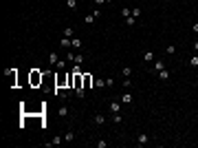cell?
Returning <instances> with one entry per match:
<instances>
[{
	"label": "cell",
	"instance_id": "1",
	"mask_svg": "<svg viewBox=\"0 0 198 148\" xmlns=\"http://www.w3.org/2000/svg\"><path fill=\"white\" fill-rule=\"evenodd\" d=\"M42 82H44V73L38 71V69H33L31 73H29V84H31L33 89H38V86H42Z\"/></svg>",
	"mask_w": 198,
	"mask_h": 148
},
{
	"label": "cell",
	"instance_id": "2",
	"mask_svg": "<svg viewBox=\"0 0 198 148\" xmlns=\"http://www.w3.org/2000/svg\"><path fill=\"white\" fill-rule=\"evenodd\" d=\"M82 77H84V91L90 89V86H92V75L90 73H82Z\"/></svg>",
	"mask_w": 198,
	"mask_h": 148
},
{
	"label": "cell",
	"instance_id": "3",
	"mask_svg": "<svg viewBox=\"0 0 198 148\" xmlns=\"http://www.w3.org/2000/svg\"><path fill=\"white\" fill-rule=\"evenodd\" d=\"M148 135H145V133H139V135H137V144H139V146H145V144H148Z\"/></svg>",
	"mask_w": 198,
	"mask_h": 148
},
{
	"label": "cell",
	"instance_id": "4",
	"mask_svg": "<svg viewBox=\"0 0 198 148\" xmlns=\"http://www.w3.org/2000/svg\"><path fill=\"white\" fill-rule=\"evenodd\" d=\"M121 104H125V106H130V104H132V95H130V91H125L123 95H121Z\"/></svg>",
	"mask_w": 198,
	"mask_h": 148
},
{
	"label": "cell",
	"instance_id": "5",
	"mask_svg": "<svg viewBox=\"0 0 198 148\" xmlns=\"http://www.w3.org/2000/svg\"><path fill=\"white\" fill-rule=\"evenodd\" d=\"M110 113H121V104L119 102H110Z\"/></svg>",
	"mask_w": 198,
	"mask_h": 148
},
{
	"label": "cell",
	"instance_id": "6",
	"mask_svg": "<svg viewBox=\"0 0 198 148\" xmlns=\"http://www.w3.org/2000/svg\"><path fill=\"white\" fill-rule=\"evenodd\" d=\"M82 38H73V40H71V47H73V49H82Z\"/></svg>",
	"mask_w": 198,
	"mask_h": 148
},
{
	"label": "cell",
	"instance_id": "7",
	"mask_svg": "<svg viewBox=\"0 0 198 148\" xmlns=\"http://www.w3.org/2000/svg\"><path fill=\"white\" fill-rule=\"evenodd\" d=\"M95 124H99V126L106 124V115H104V113H97V115H95Z\"/></svg>",
	"mask_w": 198,
	"mask_h": 148
},
{
	"label": "cell",
	"instance_id": "8",
	"mask_svg": "<svg viewBox=\"0 0 198 148\" xmlns=\"http://www.w3.org/2000/svg\"><path fill=\"white\" fill-rule=\"evenodd\" d=\"M57 62H59L57 53H51V55H49V64H51V66H55V64H57Z\"/></svg>",
	"mask_w": 198,
	"mask_h": 148
},
{
	"label": "cell",
	"instance_id": "9",
	"mask_svg": "<svg viewBox=\"0 0 198 148\" xmlns=\"http://www.w3.org/2000/svg\"><path fill=\"white\" fill-rule=\"evenodd\" d=\"M9 82H11V86H16V69L9 71Z\"/></svg>",
	"mask_w": 198,
	"mask_h": 148
},
{
	"label": "cell",
	"instance_id": "10",
	"mask_svg": "<svg viewBox=\"0 0 198 148\" xmlns=\"http://www.w3.org/2000/svg\"><path fill=\"white\" fill-rule=\"evenodd\" d=\"M66 7L71 9V11H77V2L75 0H66Z\"/></svg>",
	"mask_w": 198,
	"mask_h": 148
},
{
	"label": "cell",
	"instance_id": "11",
	"mask_svg": "<svg viewBox=\"0 0 198 148\" xmlns=\"http://www.w3.org/2000/svg\"><path fill=\"white\" fill-rule=\"evenodd\" d=\"M64 38H75V31L71 29V27H66V29H64Z\"/></svg>",
	"mask_w": 198,
	"mask_h": 148
},
{
	"label": "cell",
	"instance_id": "12",
	"mask_svg": "<svg viewBox=\"0 0 198 148\" xmlns=\"http://www.w3.org/2000/svg\"><path fill=\"white\" fill-rule=\"evenodd\" d=\"M112 122H115V124H121V122H123L121 113H112Z\"/></svg>",
	"mask_w": 198,
	"mask_h": 148
},
{
	"label": "cell",
	"instance_id": "13",
	"mask_svg": "<svg viewBox=\"0 0 198 148\" xmlns=\"http://www.w3.org/2000/svg\"><path fill=\"white\" fill-rule=\"evenodd\" d=\"M57 115H59V117H66V115H68V108H66V106H59V108H57Z\"/></svg>",
	"mask_w": 198,
	"mask_h": 148
},
{
	"label": "cell",
	"instance_id": "14",
	"mask_svg": "<svg viewBox=\"0 0 198 148\" xmlns=\"http://www.w3.org/2000/svg\"><path fill=\"white\" fill-rule=\"evenodd\" d=\"M165 53H167V55H174V53H176V47H174V44H167Z\"/></svg>",
	"mask_w": 198,
	"mask_h": 148
},
{
	"label": "cell",
	"instance_id": "15",
	"mask_svg": "<svg viewBox=\"0 0 198 148\" xmlns=\"http://www.w3.org/2000/svg\"><path fill=\"white\" fill-rule=\"evenodd\" d=\"M161 69H165V66H163V60H154V71H161Z\"/></svg>",
	"mask_w": 198,
	"mask_h": 148
},
{
	"label": "cell",
	"instance_id": "16",
	"mask_svg": "<svg viewBox=\"0 0 198 148\" xmlns=\"http://www.w3.org/2000/svg\"><path fill=\"white\" fill-rule=\"evenodd\" d=\"M158 77H161V80H167V77H170V71L161 69V71H158Z\"/></svg>",
	"mask_w": 198,
	"mask_h": 148
},
{
	"label": "cell",
	"instance_id": "17",
	"mask_svg": "<svg viewBox=\"0 0 198 148\" xmlns=\"http://www.w3.org/2000/svg\"><path fill=\"white\" fill-rule=\"evenodd\" d=\"M121 73H123V77H130V75H132V69H130V66H123V69H121Z\"/></svg>",
	"mask_w": 198,
	"mask_h": 148
},
{
	"label": "cell",
	"instance_id": "18",
	"mask_svg": "<svg viewBox=\"0 0 198 148\" xmlns=\"http://www.w3.org/2000/svg\"><path fill=\"white\" fill-rule=\"evenodd\" d=\"M121 16H123V18H130V16H132V9L123 7V9H121Z\"/></svg>",
	"mask_w": 198,
	"mask_h": 148
},
{
	"label": "cell",
	"instance_id": "19",
	"mask_svg": "<svg viewBox=\"0 0 198 148\" xmlns=\"http://www.w3.org/2000/svg\"><path fill=\"white\" fill-rule=\"evenodd\" d=\"M73 137H75V133H73V131H68V133L64 135V141H73Z\"/></svg>",
	"mask_w": 198,
	"mask_h": 148
},
{
	"label": "cell",
	"instance_id": "20",
	"mask_svg": "<svg viewBox=\"0 0 198 148\" xmlns=\"http://www.w3.org/2000/svg\"><path fill=\"white\" fill-rule=\"evenodd\" d=\"M51 141H53V146H59V144L64 141V137H59V135H57V137H53V139H51Z\"/></svg>",
	"mask_w": 198,
	"mask_h": 148
},
{
	"label": "cell",
	"instance_id": "21",
	"mask_svg": "<svg viewBox=\"0 0 198 148\" xmlns=\"http://www.w3.org/2000/svg\"><path fill=\"white\" fill-rule=\"evenodd\" d=\"M84 62V55L82 53H75V64H82Z\"/></svg>",
	"mask_w": 198,
	"mask_h": 148
},
{
	"label": "cell",
	"instance_id": "22",
	"mask_svg": "<svg viewBox=\"0 0 198 148\" xmlns=\"http://www.w3.org/2000/svg\"><path fill=\"white\" fill-rule=\"evenodd\" d=\"M71 40H73V38H62L59 44H62V47H71Z\"/></svg>",
	"mask_w": 198,
	"mask_h": 148
},
{
	"label": "cell",
	"instance_id": "23",
	"mask_svg": "<svg viewBox=\"0 0 198 148\" xmlns=\"http://www.w3.org/2000/svg\"><path fill=\"white\" fill-rule=\"evenodd\" d=\"M189 66H198V55H191L189 58Z\"/></svg>",
	"mask_w": 198,
	"mask_h": 148
},
{
	"label": "cell",
	"instance_id": "24",
	"mask_svg": "<svg viewBox=\"0 0 198 148\" xmlns=\"http://www.w3.org/2000/svg\"><path fill=\"white\" fill-rule=\"evenodd\" d=\"M134 22H137V18H134V16L125 18V25H128V27H132V25H134Z\"/></svg>",
	"mask_w": 198,
	"mask_h": 148
},
{
	"label": "cell",
	"instance_id": "25",
	"mask_svg": "<svg viewBox=\"0 0 198 148\" xmlns=\"http://www.w3.org/2000/svg\"><path fill=\"white\" fill-rule=\"evenodd\" d=\"M84 22H86V25H92V22H95V16H92V13H90V16H86V18H84Z\"/></svg>",
	"mask_w": 198,
	"mask_h": 148
},
{
	"label": "cell",
	"instance_id": "26",
	"mask_svg": "<svg viewBox=\"0 0 198 148\" xmlns=\"http://www.w3.org/2000/svg\"><path fill=\"white\" fill-rule=\"evenodd\" d=\"M145 62H154V53H150V51H145Z\"/></svg>",
	"mask_w": 198,
	"mask_h": 148
},
{
	"label": "cell",
	"instance_id": "27",
	"mask_svg": "<svg viewBox=\"0 0 198 148\" xmlns=\"http://www.w3.org/2000/svg\"><path fill=\"white\" fill-rule=\"evenodd\" d=\"M95 86H97V89H104V86H106V80H97V82H95Z\"/></svg>",
	"mask_w": 198,
	"mask_h": 148
},
{
	"label": "cell",
	"instance_id": "28",
	"mask_svg": "<svg viewBox=\"0 0 198 148\" xmlns=\"http://www.w3.org/2000/svg\"><path fill=\"white\" fill-rule=\"evenodd\" d=\"M123 89H132V84H130V77H125V80H123Z\"/></svg>",
	"mask_w": 198,
	"mask_h": 148
},
{
	"label": "cell",
	"instance_id": "29",
	"mask_svg": "<svg viewBox=\"0 0 198 148\" xmlns=\"http://www.w3.org/2000/svg\"><path fill=\"white\" fill-rule=\"evenodd\" d=\"M106 146H108V141H104V139L97 141V148H106Z\"/></svg>",
	"mask_w": 198,
	"mask_h": 148
},
{
	"label": "cell",
	"instance_id": "30",
	"mask_svg": "<svg viewBox=\"0 0 198 148\" xmlns=\"http://www.w3.org/2000/svg\"><path fill=\"white\" fill-rule=\"evenodd\" d=\"M132 16H134V18H139V16H141V9H139V7H137V9H132Z\"/></svg>",
	"mask_w": 198,
	"mask_h": 148
},
{
	"label": "cell",
	"instance_id": "31",
	"mask_svg": "<svg viewBox=\"0 0 198 148\" xmlns=\"http://www.w3.org/2000/svg\"><path fill=\"white\" fill-rule=\"evenodd\" d=\"M66 60H68V62H75V53H66Z\"/></svg>",
	"mask_w": 198,
	"mask_h": 148
},
{
	"label": "cell",
	"instance_id": "32",
	"mask_svg": "<svg viewBox=\"0 0 198 148\" xmlns=\"http://www.w3.org/2000/svg\"><path fill=\"white\" fill-rule=\"evenodd\" d=\"M191 31H194V33H198V22H194V25H191Z\"/></svg>",
	"mask_w": 198,
	"mask_h": 148
},
{
	"label": "cell",
	"instance_id": "33",
	"mask_svg": "<svg viewBox=\"0 0 198 148\" xmlns=\"http://www.w3.org/2000/svg\"><path fill=\"white\" fill-rule=\"evenodd\" d=\"M104 2H106V0H95V5H104Z\"/></svg>",
	"mask_w": 198,
	"mask_h": 148
},
{
	"label": "cell",
	"instance_id": "34",
	"mask_svg": "<svg viewBox=\"0 0 198 148\" xmlns=\"http://www.w3.org/2000/svg\"><path fill=\"white\" fill-rule=\"evenodd\" d=\"M194 49H196V51H198V40H196V42H194Z\"/></svg>",
	"mask_w": 198,
	"mask_h": 148
}]
</instances>
